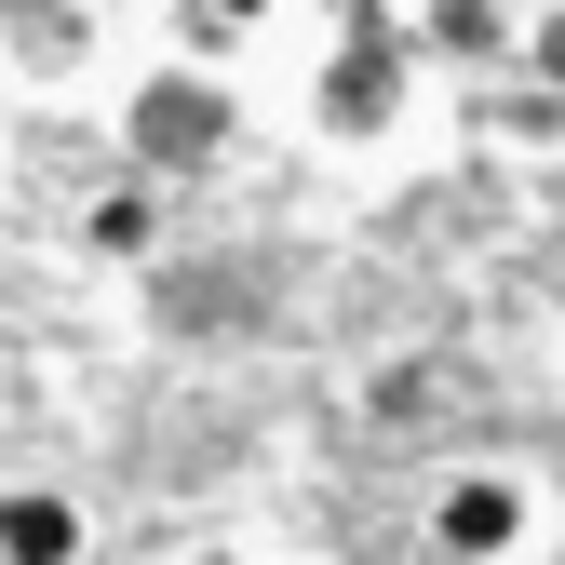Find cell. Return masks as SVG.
I'll return each mask as SVG.
<instances>
[{
	"label": "cell",
	"mask_w": 565,
	"mask_h": 565,
	"mask_svg": "<svg viewBox=\"0 0 565 565\" xmlns=\"http://www.w3.org/2000/svg\"><path fill=\"white\" fill-rule=\"evenodd\" d=\"M230 149H243V95L216 82V67L162 54L149 82L121 95V175H149V189H189V175H216Z\"/></svg>",
	"instance_id": "6da1fadb"
},
{
	"label": "cell",
	"mask_w": 565,
	"mask_h": 565,
	"mask_svg": "<svg viewBox=\"0 0 565 565\" xmlns=\"http://www.w3.org/2000/svg\"><path fill=\"white\" fill-rule=\"evenodd\" d=\"M417 95V28L404 14H337L323 67H310V121L337 135V149H364V135H391Z\"/></svg>",
	"instance_id": "7a4b0ae2"
},
{
	"label": "cell",
	"mask_w": 565,
	"mask_h": 565,
	"mask_svg": "<svg viewBox=\"0 0 565 565\" xmlns=\"http://www.w3.org/2000/svg\"><path fill=\"white\" fill-rule=\"evenodd\" d=\"M525 539H539V484H525V471L471 458V471L431 484V552H445V565H512Z\"/></svg>",
	"instance_id": "3957f363"
},
{
	"label": "cell",
	"mask_w": 565,
	"mask_h": 565,
	"mask_svg": "<svg viewBox=\"0 0 565 565\" xmlns=\"http://www.w3.org/2000/svg\"><path fill=\"white\" fill-rule=\"evenodd\" d=\"M0 565H82V499L14 484V499H0Z\"/></svg>",
	"instance_id": "277c9868"
},
{
	"label": "cell",
	"mask_w": 565,
	"mask_h": 565,
	"mask_svg": "<svg viewBox=\"0 0 565 565\" xmlns=\"http://www.w3.org/2000/svg\"><path fill=\"white\" fill-rule=\"evenodd\" d=\"M417 54H445V67H512L525 28H512V14H484V0H431V14H417Z\"/></svg>",
	"instance_id": "5b68a950"
},
{
	"label": "cell",
	"mask_w": 565,
	"mask_h": 565,
	"mask_svg": "<svg viewBox=\"0 0 565 565\" xmlns=\"http://www.w3.org/2000/svg\"><path fill=\"white\" fill-rule=\"evenodd\" d=\"M82 243H95V256H162V189H149V175H108V189L82 202Z\"/></svg>",
	"instance_id": "8992f818"
},
{
	"label": "cell",
	"mask_w": 565,
	"mask_h": 565,
	"mask_svg": "<svg viewBox=\"0 0 565 565\" xmlns=\"http://www.w3.org/2000/svg\"><path fill=\"white\" fill-rule=\"evenodd\" d=\"M95 14H0V54L28 67V82H67V67H95Z\"/></svg>",
	"instance_id": "52a82bcc"
},
{
	"label": "cell",
	"mask_w": 565,
	"mask_h": 565,
	"mask_svg": "<svg viewBox=\"0 0 565 565\" xmlns=\"http://www.w3.org/2000/svg\"><path fill=\"white\" fill-rule=\"evenodd\" d=\"M484 121H499L512 149H552V135H565V95H552V82H499V95H484Z\"/></svg>",
	"instance_id": "ba28073f"
},
{
	"label": "cell",
	"mask_w": 565,
	"mask_h": 565,
	"mask_svg": "<svg viewBox=\"0 0 565 565\" xmlns=\"http://www.w3.org/2000/svg\"><path fill=\"white\" fill-rule=\"evenodd\" d=\"M525 67H539L552 95H565V14H525Z\"/></svg>",
	"instance_id": "9c48e42d"
},
{
	"label": "cell",
	"mask_w": 565,
	"mask_h": 565,
	"mask_svg": "<svg viewBox=\"0 0 565 565\" xmlns=\"http://www.w3.org/2000/svg\"><path fill=\"white\" fill-rule=\"evenodd\" d=\"M202 565H256V552H202Z\"/></svg>",
	"instance_id": "30bf717a"
}]
</instances>
